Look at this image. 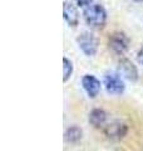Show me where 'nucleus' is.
<instances>
[{
	"instance_id": "nucleus-1",
	"label": "nucleus",
	"mask_w": 143,
	"mask_h": 151,
	"mask_svg": "<svg viewBox=\"0 0 143 151\" xmlns=\"http://www.w3.org/2000/svg\"><path fill=\"white\" fill-rule=\"evenodd\" d=\"M84 19L87 24L93 28H103L107 20V13L106 9L99 4H93L89 5L83 13Z\"/></svg>"
},
{
	"instance_id": "nucleus-2",
	"label": "nucleus",
	"mask_w": 143,
	"mask_h": 151,
	"mask_svg": "<svg viewBox=\"0 0 143 151\" xmlns=\"http://www.w3.org/2000/svg\"><path fill=\"white\" fill-rule=\"evenodd\" d=\"M77 43L79 45L80 50L83 52L85 55L92 57L97 53L98 49V40L93 34H90L88 32L82 33L78 38H77Z\"/></svg>"
},
{
	"instance_id": "nucleus-3",
	"label": "nucleus",
	"mask_w": 143,
	"mask_h": 151,
	"mask_svg": "<svg viewBox=\"0 0 143 151\" xmlns=\"http://www.w3.org/2000/svg\"><path fill=\"white\" fill-rule=\"evenodd\" d=\"M129 39L123 32H114L113 34L109 35L108 45L109 49H112L116 54H123L128 49Z\"/></svg>"
},
{
	"instance_id": "nucleus-4",
	"label": "nucleus",
	"mask_w": 143,
	"mask_h": 151,
	"mask_svg": "<svg viewBox=\"0 0 143 151\" xmlns=\"http://www.w3.org/2000/svg\"><path fill=\"white\" fill-rule=\"evenodd\" d=\"M104 84L108 93L111 94H122L124 91V82L117 73H108L104 77Z\"/></svg>"
},
{
	"instance_id": "nucleus-5",
	"label": "nucleus",
	"mask_w": 143,
	"mask_h": 151,
	"mask_svg": "<svg viewBox=\"0 0 143 151\" xmlns=\"http://www.w3.org/2000/svg\"><path fill=\"white\" fill-rule=\"evenodd\" d=\"M82 84L85 92L88 93V96L92 98H94L101 91V82H99L98 78H95L92 74H85L82 78Z\"/></svg>"
},
{
	"instance_id": "nucleus-6",
	"label": "nucleus",
	"mask_w": 143,
	"mask_h": 151,
	"mask_svg": "<svg viewBox=\"0 0 143 151\" xmlns=\"http://www.w3.org/2000/svg\"><path fill=\"white\" fill-rule=\"evenodd\" d=\"M118 70L122 76H124L126 78H128L129 81H136L138 78V72H137V68L136 65L133 64L131 60L128 59H121L118 63Z\"/></svg>"
},
{
	"instance_id": "nucleus-7",
	"label": "nucleus",
	"mask_w": 143,
	"mask_h": 151,
	"mask_svg": "<svg viewBox=\"0 0 143 151\" xmlns=\"http://www.w3.org/2000/svg\"><path fill=\"white\" fill-rule=\"evenodd\" d=\"M63 14H64V19L72 27H77L78 22H79V14L78 10L72 3L65 1L63 5Z\"/></svg>"
},
{
	"instance_id": "nucleus-8",
	"label": "nucleus",
	"mask_w": 143,
	"mask_h": 151,
	"mask_svg": "<svg viewBox=\"0 0 143 151\" xmlns=\"http://www.w3.org/2000/svg\"><path fill=\"white\" fill-rule=\"evenodd\" d=\"M126 132H127V127H126V125L121 124V122H113V124L108 125L106 127V134L109 137L121 139L126 135Z\"/></svg>"
},
{
	"instance_id": "nucleus-9",
	"label": "nucleus",
	"mask_w": 143,
	"mask_h": 151,
	"mask_svg": "<svg viewBox=\"0 0 143 151\" xmlns=\"http://www.w3.org/2000/svg\"><path fill=\"white\" fill-rule=\"evenodd\" d=\"M106 121H107V113L104 110L95 108V110H93L92 112H90L89 122H90V125H93L94 127L99 129V127H102L104 124H106Z\"/></svg>"
},
{
	"instance_id": "nucleus-10",
	"label": "nucleus",
	"mask_w": 143,
	"mask_h": 151,
	"mask_svg": "<svg viewBox=\"0 0 143 151\" xmlns=\"http://www.w3.org/2000/svg\"><path fill=\"white\" fill-rule=\"evenodd\" d=\"M82 139V130L78 126H70L65 131V140L68 142H78Z\"/></svg>"
},
{
	"instance_id": "nucleus-11",
	"label": "nucleus",
	"mask_w": 143,
	"mask_h": 151,
	"mask_svg": "<svg viewBox=\"0 0 143 151\" xmlns=\"http://www.w3.org/2000/svg\"><path fill=\"white\" fill-rule=\"evenodd\" d=\"M72 73H73V64H72V62L68 59V58H63V74H64V82H66L69 79V77L72 76Z\"/></svg>"
},
{
	"instance_id": "nucleus-12",
	"label": "nucleus",
	"mask_w": 143,
	"mask_h": 151,
	"mask_svg": "<svg viewBox=\"0 0 143 151\" xmlns=\"http://www.w3.org/2000/svg\"><path fill=\"white\" fill-rule=\"evenodd\" d=\"M74 1L77 3L79 6H87V5H90V3H92L93 0H74Z\"/></svg>"
},
{
	"instance_id": "nucleus-13",
	"label": "nucleus",
	"mask_w": 143,
	"mask_h": 151,
	"mask_svg": "<svg viewBox=\"0 0 143 151\" xmlns=\"http://www.w3.org/2000/svg\"><path fill=\"white\" fill-rule=\"evenodd\" d=\"M137 59H138V62H139V63L143 65V48H141V50L138 52V54H137Z\"/></svg>"
},
{
	"instance_id": "nucleus-14",
	"label": "nucleus",
	"mask_w": 143,
	"mask_h": 151,
	"mask_svg": "<svg viewBox=\"0 0 143 151\" xmlns=\"http://www.w3.org/2000/svg\"><path fill=\"white\" fill-rule=\"evenodd\" d=\"M134 1H137V3H143V0H134Z\"/></svg>"
}]
</instances>
